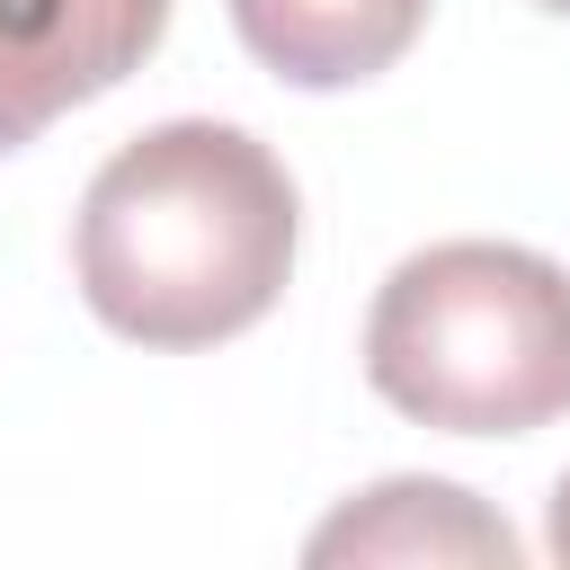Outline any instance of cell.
<instances>
[{
    "label": "cell",
    "instance_id": "6da1fadb",
    "mask_svg": "<svg viewBox=\"0 0 570 570\" xmlns=\"http://www.w3.org/2000/svg\"><path fill=\"white\" fill-rule=\"evenodd\" d=\"M294 178L285 160L214 116L134 134L80 196V294L116 338L214 347L267 321L294 276Z\"/></svg>",
    "mask_w": 570,
    "mask_h": 570
},
{
    "label": "cell",
    "instance_id": "7a4b0ae2",
    "mask_svg": "<svg viewBox=\"0 0 570 570\" xmlns=\"http://www.w3.org/2000/svg\"><path fill=\"white\" fill-rule=\"evenodd\" d=\"M365 383L445 436H525L570 410V267L517 240L410 249L365 312Z\"/></svg>",
    "mask_w": 570,
    "mask_h": 570
},
{
    "label": "cell",
    "instance_id": "3957f363",
    "mask_svg": "<svg viewBox=\"0 0 570 570\" xmlns=\"http://www.w3.org/2000/svg\"><path fill=\"white\" fill-rule=\"evenodd\" d=\"M169 0H0V151L142 71Z\"/></svg>",
    "mask_w": 570,
    "mask_h": 570
},
{
    "label": "cell",
    "instance_id": "277c9868",
    "mask_svg": "<svg viewBox=\"0 0 570 570\" xmlns=\"http://www.w3.org/2000/svg\"><path fill=\"white\" fill-rule=\"evenodd\" d=\"M303 561H436V570H517L525 543L508 534V517H490L472 490L454 481H374L365 499H347L312 543Z\"/></svg>",
    "mask_w": 570,
    "mask_h": 570
},
{
    "label": "cell",
    "instance_id": "5b68a950",
    "mask_svg": "<svg viewBox=\"0 0 570 570\" xmlns=\"http://www.w3.org/2000/svg\"><path fill=\"white\" fill-rule=\"evenodd\" d=\"M232 27L276 80L356 89L419 45L428 0H232Z\"/></svg>",
    "mask_w": 570,
    "mask_h": 570
},
{
    "label": "cell",
    "instance_id": "8992f818",
    "mask_svg": "<svg viewBox=\"0 0 570 570\" xmlns=\"http://www.w3.org/2000/svg\"><path fill=\"white\" fill-rule=\"evenodd\" d=\"M543 543H552V561H570V472H561V490H552V534H543Z\"/></svg>",
    "mask_w": 570,
    "mask_h": 570
},
{
    "label": "cell",
    "instance_id": "52a82bcc",
    "mask_svg": "<svg viewBox=\"0 0 570 570\" xmlns=\"http://www.w3.org/2000/svg\"><path fill=\"white\" fill-rule=\"evenodd\" d=\"M543 9H561V18H570V0H543Z\"/></svg>",
    "mask_w": 570,
    "mask_h": 570
}]
</instances>
